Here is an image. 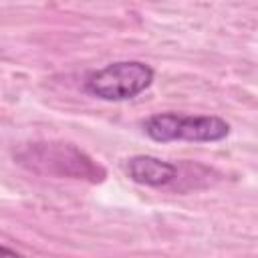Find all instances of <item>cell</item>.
<instances>
[{
  "label": "cell",
  "mask_w": 258,
  "mask_h": 258,
  "mask_svg": "<svg viewBox=\"0 0 258 258\" xmlns=\"http://www.w3.org/2000/svg\"><path fill=\"white\" fill-rule=\"evenodd\" d=\"M14 159L28 171L52 177L83 179L99 183L105 179V169L83 149L64 141H34L22 145Z\"/></svg>",
  "instance_id": "1"
},
{
  "label": "cell",
  "mask_w": 258,
  "mask_h": 258,
  "mask_svg": "<svg viewBox=\"0 0 258 258\" xmlns=\"http://www.w3.org/2000/svg\"><path fill=\"white\" fill-rule=\"evenodd\" d=\"M0 254H18L14 248H8V246H2L0 244Z\"/></svg>",
  "instance_id": "5"
},
{
  "label": "cell",
  "mask_w": 258,
  "mask_h": 258,
  "mask_svg": "<svg viewBox=\"0 0 258 258\" xmlns=\"http://www.w3.org/2000/svg\"><path fill=\"white\" fill-rule=\"evenodd\" d=\"M127 175L141 185L165 187L177 179V165L153 155H133L127 159Z\"/></svg>",
  "instance_id": "4"
},
{
  "label": "cell",
  "mask_w": 258,
  "mask_h": 258,
  "mask_svg": "<svg viewBox=\"0 0 258 258\" xmlns=\"http://www.w3.org/2000/svg\"><path fill=\"white\" fill-rule=\"evenodd\" d=\"M153 69L141 60H117L85 79V91L101 101H129L153 83Z\"/></svg>",
  "instance_id": "3"
},
{
  "label": "cell",
  "mask_w": 258,
  "mask_h": 258,
  "mask_svg": "<svg viewBox=\"0 0 258 258\" xmlns=\"http://www.w3.org/2000/svg\"><path fill=\"white\" fill-rule=\"evenodd\" d=\"M143 131L149 139L157 143H169V141L214 143L228 137L230 125L218 115L155 113L143 121Z\"/></svg>",
  "instance_id": "2"
}]
</instances>
